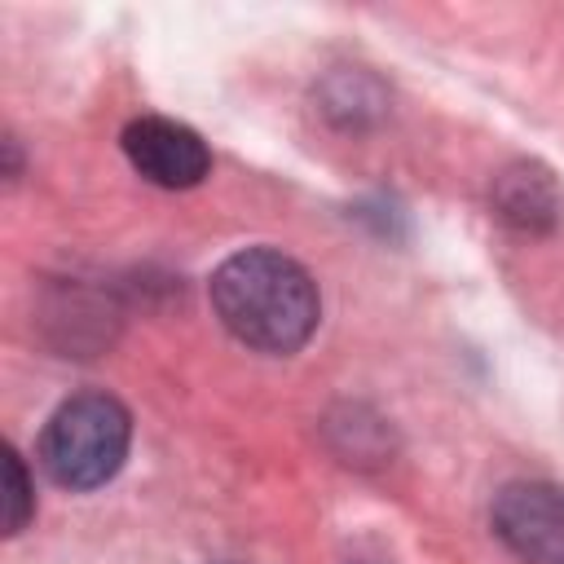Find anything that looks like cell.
Returning <instances> with one entry per match:
<instances>
[{
  "mask_svg": "<svg viewBox=\"0 0 564 564\" xmlns=\"http://www.w3.org/2000/svg\"><path fill=\"white\" fill-rule=\"evenodd\" d=\"M35 516V494H31V480H26V467L13 449H4V533H22L26 520Z\"/></svg>",
  "mask_w": 564,
  "mask_h": 564,
  "instance_id": "6",
  "label": "cell"
},
{
  "mask_svg": "<svg viewBox=\"0 0 564 564\" xmlns=\"http://www.w3.org/2000/svg\"><path fill=\"white\" fill-rule=\"evenodd\" d=\"M132 445V419L110 392H79L53 410L40 432V467L53 485L84 494L106 485Z\"/></svg>",
  "mask_w": 564,
  "mask_h": 564,
  "instance_id": "2",
  "label": "cell"
},
{
  "mask_svg": "<svg viewBox=\"0 0 564 564\" xmlns=\"http://www.w3.org/2000/svg\"><path fill=\"white\" fill-rule=\"evenodd\" d=\"M212 308L238 344L256 352H295L317 330L322 295L300 260L273 247H247L212 273Z\"/></svg>",
  "mask_w": 564,
  "mask_h": 564,
  "instance_id": "1",
  "label": "cell"
},
{
  "mask_svg": "<svg viewBox=\"0 0 564 564\" xmlns=\"http://www.w3.org/2000/svg\"><path fill=\"white\" fill-rule=\"evenodd\" d=\"M234 564H238V560H234Z\"/></svg>",
  "mask_w": 564,
  "mask_h": 564,
  "instance_id": "7",
  "label": "cell"
},
{
  "mask_svg": "<svg viewBox=\"0 0 564 564\" xmlns=\"http://www.w3.org/2000/svg\"><path fill=\"white\" fill-rule=\"evenodd\" d=\"M494 207L507 225H516L524 234H546L560 220V189H555L551 172H542L538 163H516L498 176Z\"/></svg>",
  "mask_w": 564,
  "mask_h": 564,
  "instance_id": "5",
  "label": "cell"
},
{
  "mask_svg": "<svg viewBox=\"0 0 564 564\" xmlns=\"http://www.w3.org/2000/svg\"><path fill=\"white\" fill-rule=\"evenodd\" d=\"M123 154L150 185H163V189H189L212 172L207 141L194 128L163 115L132 119L123 128Z\"/></svg>",
  "mask_w": 564,
  "mask_h": 564,
  "instance_id": "4",
  "label": "cell"
},
{
  "mask_svg": "<svg viewBox=\"0 0 564 564\" xmlns=\"http://www.w3.org/2000/svg\"><path fill=\"white\" fill-rule=\"evenodd\" d=\"M494 533L529 564H564V489L511 480L494 498Z\"/></svg>",
  "mask_w": 564,
  "mask_h": 564,
  "instance_id": "3",
  "label": "cell"
}]
</instances>
